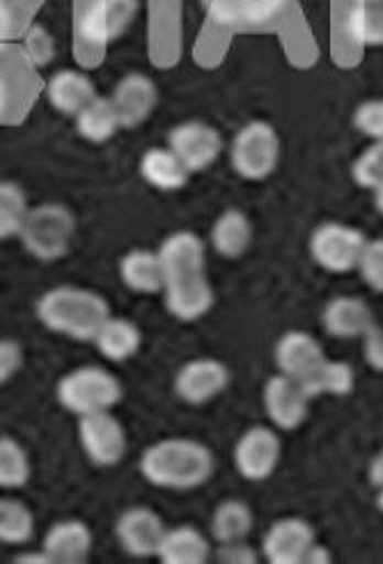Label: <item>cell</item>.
Wrapping results in <instances>:
<instances>
[{
	"label": "cell",
	"instance_id": "obj_1",
	"mask_svg": "<svg viewBox=\"0 0 383 564\" xmlns=\"http://www.w3.org/2000/svg\"><path fill=\"white\" fill-rule=\"evenodd\" d=\"M211 449L196 438H163L141 455V475L158 489H198L214 475Z\"/></svg>",
	"mask_w": 383,
	"mask_h": 564
},
{
	"label": "cell",
	"instance_id": "obj_2",
	"mask_svg": "<svg viewBox=\"0 0 383 564\" xmlns=\"http://www.w3.org/2000/svg\"><path fill=\"white\" fill-rule=\"evenodd\" d=\"M108 317H111V305L99 292L86 288H53L37 301V319L51 333L80 343H95Z\"/></svg>",
	"mask_w": 383,
	"mask_h": 564
},
{
	"label": "cell",
	"instance_id": "obj_3",
	"mask_svg": "<svg viewBox=\"0 0 383 564\" xmlns=\"http://www.w3.org/2000/svg\"><path fill=\"white\" fill-rule=\"evenodd\" d=\"M76 237V216L63 203H42L31 209L19 241L40 262L63 260Z\"/></svg>",
	"mask_w": 383,
	"mask_h": 564
},
{
	"label": "cell",
	"instance_id": "obj_4",
	"mask_svg": "<svg viewBox=\"0 0 383 564\" xmlns=\"http://www.w3.org/2000/svg\"><path fill=\"white\" fill-rule=\"evenodd\" d=\"M56 398L63 409L78 417L113 411L122 400V383L113 372L97 368V365H84L58 381Z\"/></svg>",
	"mask_w": 383,
	"mask_h": 564
},
{
	"label": "cell",
	"instance_id": "obj_5",
	"mask_svg": "<svg viewBox=\"0 0 383 564\" xmlns=\"http://www.w3.org/2000/svg\"><path fill=\"white\" fill-rule=\"evenodd\" d=\"M281 148L276 127L264 120H253L234 133L230 143V163L239 177L260 182L278 167Z\"/></svg>",
	"mask_w": 383,
	"mask_h": 564
},
{
	"label": "cell",
	"instance_id": "obj_6",
	"mask_svg": "<svg viewBox=\"0 0 383 564\" xmlns=\"http://www.w3.org/2000/svg\"><path fill=\"white\" fill-rule=\"evenodd\" d=\"M368 237L340 220H326L310 237V256L328 273H349L359 269Z\"/></svg>",
	"mask_w": 383,
	"mask_h": 564
},
{
	"label": "cell",
	"instance_id": "obj_7",
	"mask_svg": "<svg viewBox=\"0 0 383 564\" xmlns=\"http://www.w3.org/2000/svg\"><path fill=\"white\" fill-rule=\"evenodd\" d=\"M78 441L86 457L101 468L118 466L127 455V432L111 411L80 415Z\"/></svg>",
	"mask_w": 383,
	"mask_h": 564
},
{
	"label": "cell",
	"instance_id": "obj_8",
	"mask_svg": "<svg viewBox=\"0 0 383 564\" xmlns=\"http://www.w3.org/2000/svg\"><path fill=\"white\" fill-rule=\"evenodd\" d=\"M283 457V443L276 430L258 425L245 430L232 453V462L237 473L249 479V482H264L276 473Z\"/></svg>",
	"mask_w": 383,
	"mask_h": 564
},
{
	"label": "cell",
	"instance_id": "obj_9",
	"mask_svg": "<svg viewBox=\"0 0 383 564\" xmlns=\"http://www.w3.org/2000/svg\"><path fill=\"white\" fill-rule=\"evenodd\" d=\"M139 12V0H92L78 21V37L95 48L120 40Z\"/></svg>",
	"mask_w": 383,
	"mask_h": 564
},
{
	"label": "cell",
	"instance_id": "obj_10",
	"mask_svg": "<svg viewBox=\"0 0 383 564\" xmlns=\"http://www.w3.org/2000/svg\"><path fill=\"white\" fill-rule=\"evenodd\" d=\"M168 148L184 161L190 173H203L223 154V135L207 122L188 120L171 129Z\"/></svg>",
	"mask_w": 383,
	"mask_h": 564
},
{
	"label": "cell",
	"instance_id": "obj_11",
	"mask_svg": "<svg viewBox=\"0 0 383 564\" xmlns=\"http://www.w3.org/2000/svg\"><path fill=\"white\" fill-rule=\"evenodd\" d=\"M230 383V370L218 358H194L184 362L175 375V394L190 404L203 406L216 400Z\"/></svg>",
	"mask_w": 383,
	"mask_h": 564
},
{
	"label": "cell",
	"instance_id": "obj_12",
	"mask_svg": "<svg viewBox=\"0 0 383 564\" xmlns=\"http://www.w3.org/2000/svg\"><path fill=\"white\" fill-rule=\"evenodd\" d=\"M262 404L273 427H278L281 432H294L308 417L310 398L296 379L278 372L266 381L262 390Z\"/></svg>",
	"mask_w": 383,
	"mask_h": 564
},
{
	"label": "cell",
	"instance_id": "obj_13",
	"mask_svg": "<svg viewBox=\"0 0 383 564\" xmlns=\"http://www.w3.org/2000/svg\"><path fill=\"white\" fill-rule=\"evenodd\" d=\"M317 542L313 523L300 517H285L271 523L262 540V555L271 564H304Z\"/></svg>",
	"mask_w": 383,
	"mask_h": 564
},
{
	"label": "cell",
	"instance_id": "obj_14",
	"mask_svg": "<svg viewBox=\"0 0 383 564\" xmlns=\"http://www.w3.org/2000/svg\"><path fill=\"white\" fill-rule=\"evenodd\" d=\"M161 517L145 505H135L124 510L116 521V540L122 551L131 557H152L166 534Z\"/></svg>",
	"mask_w": 383,
	"mask_h": 564
},
{
	"label": "cell",
	"instance_id": "obj_15",
	"mask_svg": "<svg viewBox=\"0 0 383 564\" xmlns=\"http://www.w3.org/2000/svg\"><path fill=\"white\" fill-rule=\"evenodd\" d=\"M156 252L163 267V275H166V285L168 282L207 273V248L196 232H173L163 239Z\"/></svg>",
	"mask_w": 383,
	"mask_h": 564
},
{
	"label": "cell",
	"instance_id": "obj_16",
	"mask_svg": "<svg viewBox=\"0 0 383 564\" xmlns=\"http://www.w3.org/2000/svg\"><path fill=\"white\" fill-rule=\"evenodd\" d=\"M111 99L118 108L122 129H135L147 122V118L154 112L158 101V88L147 74L129 72L116 83Z\"/></svg>",
	"mask_w": 383,
	"mask_h": 564
},
{
	"label": "cell",
	"instance_id": "obj_17",
	"mask_svg": "<svg viewBox=\"0 0 383 564\" xmlns=\"http://www.w3.org/2000/svg\"><path fill=\"white\" fill-rule=\"evenodd\" d=\"M374 313L361 296H336L321 310L324 330L338 340L363 337L374 326Z\"/></svg>",
	"mask_w": 383,
	"mask_h": 564
},
{
	"label": "cell",
	"instance_id": "obj_18",
	"mask_svg": "<svg viewBox=\"0 0 383 564\" xmlns=\"http://www.w3.org/2000/svg\"><path fill=\"white\" fill-rule=\"evenodd\" d=\"M168 313L179 322H198L214 307V288L207 273L168 282L163 290Z\"/></svg>",
	"mask_w": 383,
	"mask_h": 564
},
{
	"label": "cell",
	"instance_id": "obj_19",
	"mask_svg": "<svg viewBox=\"0 0 383 564\" xmlns=\"http://www.w3.org/2000/svg\"><path fill=\"white\" fill-rule=\"evenodd\" d=\"M92 530L78 519H63L53 523L44 534V551L56 564L86 562L92 553Z\"/></svg>",
	"mask_w": 383,
	"mask_h": 564
},
{
	"label": "cell",
	"instance_id": "obj_20",
	"mask_svg": "<svg viewBox=\"0 0 383 564\" xmlns=\"http://www.w3.org/2000/svg\"><path fill=\"white\" fill-rule=\"evenodd\" d=\"M97 97L95 83L86 72L61 69L46 83V99L63 116L76 118Z\"/></svg>",
	"mask_w": 383,
	"mask_h": 564
},
{
	"label": "cell",
	"instance_id": "obj_21",
	"mask_svg": "<svg viewBox=\"0 0 383 564\" xmlns=\"http://www.w3.org/2000/svg\"><path fill=\"white\" fill-rule=\"evenodd\" d=\"M273 358H276L278 372H283L292 379H300L326 356H324V349L315 335H310L306 330H287L276 343Z\"/></svg>",
	"mask_w": 383,
	"mask_h": 564
},
{
	"label": "cell",
	"instance_id": "obj_22",
	"mask_svg": "<svg viewBox=\"0 0 383 564\" xmlns=\"http://www.w3.org/2000/svg\"><path fill=\"white\" fill-rule=\"evenodd\" d=\"M156 557L163 564H205L211 557V544L196 525H175L163 534Z\"/></svg>",
	"mask_w": 383,
	"mask_h": 564
},
{
	"label": "cell",
	"instance_id": "obj_23",
	"mask_svg": "<svg viewBox=\"0 0 383 564\" xmlns=\"http://www.w3.org/2000/svg\"><path fill=\"white\" fill-rule=\"evenodd\" d=\"M120 278L133 294H161L166 290V275L158 260V252L135 248L120 260Z\"/></svg>",
	"mask_w": 383,
	"mask_h": 564
},
{
	"label": "cell",
	"instance_id": "obj_24",
	"mask_svg": "<svg viewBox=\"0 0 383 564\" xmlns=\"http://www.w3.org/2000/svg\"><path fill=\"white\" fill-rule=\"evenodd\" d=\"M209 241H211V248L218 252V256L226 258V260H237V258L243 256L245 250L251 248L253 225L243 212L228 209L214 220Z\"/></svg>",
	"mask_w": 383,
	"mask_h": 564
},
{
	"label": "cell",
	"instance_id": "obj_25",
	"mask_svg": "<svg viewBox=\"0 0 383 564\" xmlns=\"http://www.w3.org/2000/svg\"><path fill=\"white\" fill-rule=\"evenodd\" d=\"M141 177L156 191L173 193L186 186L190 171L184 161L166 145L152 148L141 159Z\"/></svg>",
	"mask_w": 383,
	"mask_h": 564
},
{
	"label": "cell",
	"instance_id": "obj_26",
	"mask_svg": "<svg viewBox=\"0 0 383 564\" xmlns=\"http://www.w3.org/2000/svg\"><path fill=\"white\" fill-rule=\"evenodd\" d=\"M95 345L106 360L124 362L139 354V349L143 345V333H141L139 324H133L131 319L111 315L99 328V333L95 337Z\"/></svg>",
	"mask_w": 383,
	"mask_h": 564
},
{
	"label": "cell",
	"instance_id": "obj_27",
	"mask_svg": "<svg viewBox=\"0 0 383 564\" xmlns=\"http://www.w3.org/2000/svg\"><path fill=\"white\" fill-rule=\"evenodd\" d=\"M296 381L308 392L310 400L319 398V394H336V398H344V394L353 392L355 388V372L347 360L324 358L321 362L315 365L313 370H308Z\"/></svg>",
	"mask_w": 383,
	"mask_h": 564
},
{
	"label": "cell",
	"instance_id": "obj_28",
	"mask_svg": "<svg viewBox=\"0 0 383 564\" xmlns=\"http://www.w3.org/2000/svg\"><path fill=\"white\" fill-rule=\"evenodd\" d=\"M74 120H76L78 135L90 140V143H108V140L122 129V120L118 116V108L111 95L108 97L97 95Z\"/></svg>",
	"mask_w": 383,
	"mask_h": 564
},
{
	"label": "cell",
	"instance_id": "obj_29",
	"mask_svg": "<svg viewBox=\"0 0 383 564\" xmlns=\"http://www.w3.org/2000/svg\"><path fill=\"white\" fill-rule=\"evenodd\" d=\"M251 530H253V510L249 505L237 498L218 502L209 521V532L218 544L241 542L249 538Z\"/></svg>",
	"mask_w": 383,
	"mask_h": 564
},
{
	"label": "cell",
	"instance_id": "obj_30",
	"mask_svg": "<svg viewBox=\"0 0 383 564\" xmlns=\"http://www.w3.org/2000/svg\"><path fill=\"white\" fill-rule=\"evenodd\" d=\"M33 534L35 517L31 507L17 498H3V502H0V542L8 546H21L31 542Z\"/></svg>",
	"mask_w": 383,
	"mask_h": 564
},
{
	"label": "cell",
	"instance_id": "obj_31",
	"mask_svg": "<svg viewBox=\"0 0 383 564\" xmlns=\"http://www.w3.org/2000/svg\"><path fill=\"white\" fill-rule=\"evenodd\" d=\"M31 207L29 195L17 182L0 184V237L3 239H19L25 220H29Z\"/></svg>",
	"mask_w": 383,
	"mask_h": 564
},
{
	"label": "cell",
	"instance_id": "obj_32",
	"mask_svg": "<svg viewBox=\"0 0 383 564\" xmlns=\"http://www.w3.org/2000/svg\"><path fill=\"white\" fill-rule=\"evenodd\" d=\"M353 44L383 46V3H355L347 19Z\"/></svg>",
	"mask_w": 383,
	"mask_h": 564
},
{
	"label": "cell",
	"instance_id": "obj_33",
	"mask_svg": "<svg viewBox=\"0 0 383 564\" xmlns=\"http://www.w3.org/2000/svg\"><path fill=\"white\" fill-rule=\"evenodd\" d=\"M31 479V459L25 447L12 438L3 436L0 438V487L3 489H21L29 485Z\"/></svg>",
	"mask_w": 383,
	"mask_h": 564
},
{
	"label": "cell",
	"instance_id": "obj_34",
	"mask_svg": "<svg viewBox=\"0 0 383 564\" xmlns=\"http://www.w3.org/2000/svg\"><path fill=\"white\" fill-rule=\"evenodd\" d=\"M351 177L361 188L372 191L383 180V140H372V145L361 152L351 165Z\"/></svg>",
	"mask_w": 383,
	"mask_h": 564
},
{
	"label": "cell",
	"instance_id": "obj_35",
	"mask_svg": "<svg viewBox=\"0 0 383 564\" xmlns=\"http://www.w3.org/2000/svg\"><path fill=\"white\" fill-rule=\"evenodd\" d=\"M355 271L361 273L363 282L372 292L383 294V237L368 239V246Z\"/></svg>",
	"mask_w": 383,
	"mask_h": 564
},
{
	"label": "cell",
	"instance_id": "obj_36",
	"mask_svg": "<svg viewBox=\"0 0 383 564\" xmlns=\"http://www.w3.org/2000/svg\"><path fill=\"white\" fill-rule=\"evenodd\" d=\"M285 0H232L234 23H264L281 14Z\"/></svg>",
	"mask_w": 383,
	"mask_h": 564
},
{
	"label": "cell",
	"instance_id": "obj_37",
	"mask_svg": "<svg viewBox=\"0 0 383 564\" xmlns=\"http://www.w3.org/2000/svg\"><path fill=\"white\" fill-rule=\"evenodd\" d=\"M353 127L370 140H383V99H370L355 108Z\"/></svg>",
	"mask_w": 383,
	"mask_h": 564
},
{
	"label": "cell",
	"instance_id": "obj_38",
	"mask_svg": "<svg viewBox=\"0 0 383 564\" xmlns=\"http://www.w3.org/2000/svg\"><path fill=\"white\" fill-rule=\"evenodd\" d=\"M25 58H29L35 67H46L53 61V37L44 25H33L23 40Z\"/></svg>",
	"mask_w": 383,
	"mask_h": 564
},
{
	"label": "cell",
	"instance_id": "obj_39",
	"mask_svg": "<svg viewBox=\"0 0 383 564\" xmlns=\"http://www.w3.org/2000/svg\"><path fill=\"white\" fill-rule=\"evenodd\" d=\"M23 360L25 356L21 343L12 340V337H6V340L0 343V381H3V386L19 375V370L23 368Z\"/></svg>",
	"mask_w": 383,
	"mask_h": 564
},
{
	"label": "cell",
	"instance_id": "obj_40",
	"mask_svg": "<svg viewBox=\"0 0 383 564\" xmlns=\"http://www.w3.org/2000/svg\"><path fill=\"white\" fill-rule=\"evenodd\" d=\"M216 560L226 562V564H255V562H260V555L249 542L241 540V542H230V544H218Z\"/></svg>",
	"mask_w": 383,
	"mask_h": 564
},
{
	"label": "cell",
	"instance_id": "obj_41",
	"mask_svg": "<svg viewBox=\"0 0 383 564\" xmlns=\"http://www.w3.org/2000/svg\"><path fill=\"white\" fill-rule=\"evenodd\" d=\"M363 356H365V362L370 365V368L374 372H381L383 375V328L381 326H372L363 337Z\"/></svg>",
	"mask_w": 383,
	"mask_h": 564
},
{
	"label": "cell",
	"instance_id": "obj_42",
	"mask_svg": "<svg viewBox=\"0 0 383 564\" xmlns=\"http://www.w3.org/2000/svg\"><path fill=\"white\" fill-rule=\"evenodd\" d=\"M331 562H333L331 551H328L326 546H321L319 542L313 544V549L308 551V555L304 560V564H331Z\"/></svg>",
	"mask_w": 383,
	"mask_h": 564
},
{
	"label": "cell",
	"instance_id": "obj_43",
	"mask_svg": "<svg viewBox=\"0 0 383 564\" xmlns=\"http://www.w3.org/2000/svg\"><path fill=\"white\" fill-rule=\"evenodd\" d=\"M368 477H370L372 487H376V489L383 487V449L372 459V464L368 468Z\"/></svg>",
	"mask_w": 383,
	"mask_h": 564
},
{
	"label": "cell",
	"instance_id": "obj_44",
	"mask_svg": "<svg viewBox=\"0 0 383 564\" xmlns=\"http://www.w3.org/2000/svg\"><path fill=\"white\" fill-rule=\"evenodd\" d=\"M14 562L19 564H56L51 560V555L42 549V551H35V553H23V555H17Z\"/></svg>",
	"mask_w": 383,
	"mask_h": 564
},
{
	"label": "cell",
	"instance_id": "obj_45",
	"mask_svg": "<svg viewBox=\"0 0 383 564\" xmlns=\"http://www.w3.org/2000/svg\"><path fill=\"white\" fill-rule=\"evenodd\" d=\"M372 200H374V209L383 216V180L372 188Z\"/></svg>",
	"mask_w": 383,
	"mask_h": 564
},
{
	"label": "cell",
	"instance_id": "obj_46",
	"mask_svg": "<svg viewBox=\"0 0 383 564\" xmlns=\"http://www.w3.org/2000/svg\"><path fill=\"white\" fill-rule=\"evenodd\" d=\"M376 507L383 512V487H379V496H376Z\"/></svg>",
	"mask_w": 383,
	"mask_h": 564
},
{
	"label": "cell",
	"instance_id": "obj_47",
	"mask_svg": "<svg viewBox=\"0 0 383 564\" xmlns=\"http://www.w3.org/2000/svg\"><path fill=\"white\" fill-rule=\"evenodd\" d=\"M355 3H383V0H355Z\"/></svg>",
	"mask_w": 383,
	"mask_h": 564
}]
</instances>
